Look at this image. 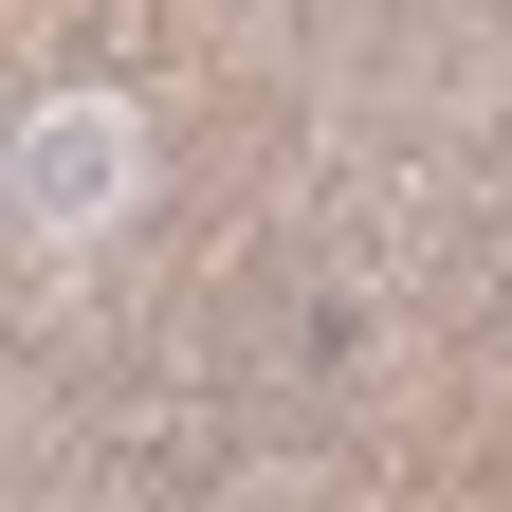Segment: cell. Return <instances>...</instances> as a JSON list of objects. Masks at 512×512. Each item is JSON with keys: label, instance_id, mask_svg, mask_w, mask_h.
Segmentation results:
<instances>
[{"label": "cell", "instance_id": "cell-1", "mask_svg": "<svg viewBox=\"0 0 512 512\" xmlns=\"http://www.w3.org/2000/svg\"><path fill=\"white\" fill-rule=\"evenodd\" d=\"M0 220H19L37 275H74L92 238L147 220V110L128 92H37L19 128H0Z\"/></svg>", "mask_w": 512, "mask_h": 512}]
</instances>
